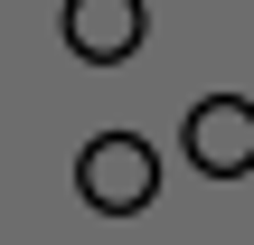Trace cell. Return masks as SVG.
<instances>
[{"label": "cell", "mask_w": 254, "mask_h": 245, "mask_svg": "<svg viewBox=\"0 0 254 245\" xmlns=\"http://www.w3.org/2000/svg\"><path fill=\"white\" fill-rule=\"evenodd\" d=\"M75 198H85L94 217H141V208L160 198V151H151L141 132H94V142L75 151Z\"/></svg>", "instance_id": "obj_1"}, {"label": "cell", "mask_w": 254, "mask_h": 245, "mask_svg": "<svg viewBox=\"0 0 254 245\" xmlns=\"http://www.w3.org/2000/svg\"><path fill=\"white\" fill-rule=\"evenodd\" d=\"M189 161L207 179H245L254 170V104L245 94H198L189 104Z\"/></svg>", "instance_id": "obj_2"}, {"label": "cell", "mask_w": 254, "mask_h": 245, "mask_svg": "<svg viewBox=\"0 0 254 245\" xmlns=\"http://www.w3.org/2000/svg\"><path fill=\"white\" fill-rule=\"evenodd\" d=\"M66 47L85 57V66H123L132 47H141V0H66Z\"/></svg>", "instance_id": "obj_3"}]
</instances>
